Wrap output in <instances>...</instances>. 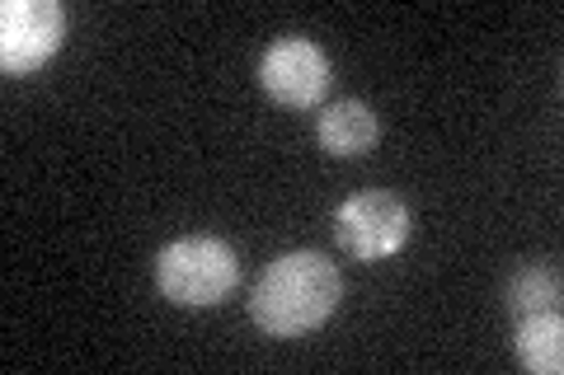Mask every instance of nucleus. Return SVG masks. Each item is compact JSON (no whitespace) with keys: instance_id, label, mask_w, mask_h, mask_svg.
Segmentation results:
<instances>
[{"instance_id":"1","label":"nucleus","mask_w":564,"mask_h":375,"mask_svg":"<svg viewBox=\"0 0 564 375\" xmlns=\"http://www.w3.org/2000/svg\"><path fill=\"white\" fill-rule=\"evenodd\" d=\"M339 267L315 249H296V254H282L259 273V282L250 287V319L269 338H302L321 329L339 310Z\"/></svg>"},{"instance_id":"2","label":"nucleus","mask_w":564,"mask_h":375,"mask_svg":"<svg viewBox=\"0 0 564 375\" xmlns=\"http://www.w3.org/2000/svg\"><path fill=\"white\" fill-rule=\"evenodd\" d=\"M236 282H240V258L217 235H184L155 254V287L174 306L212 310L236 291Z\"/></svg>"},{"instance_id":"3","label":"nucleus","mask_w":564,"mask_h":375,"mask_svg":"<svg viewBox=\"0 0 564 375\" xmlns=\"http://www.w3.org/2000/svg\"><path fill=\"white\" fill-rule=\"evenodd\" d=\"M334 240L358 263H381L410 240V207L395 192H352L334 207Z\"/></svg>"},{"instance_id":"4","label":"nucleus","mask_w":564,"mask_h":375,"mask_svg":"<svg viewBox=\"0 0 564 375\" xmlns=\"http://www.w3.org/2000/svg\"><path fill=\"white\" fill-rule=\"evenodd\" d=\"M66 43V10L57 0H6L0 5V66L29 76Z\"/></svg>"},{"instance_id":"5","label":"nucleus","mask_w":564,"mask_h":375,"mask_svg":"<svg viewBox=\"0 0 564 375\" xmlns=\"http://www.w3.org/2000/svg\"><path fill=\"white\" fill-rule=\"evenodd\" d=\"M329 80V57L311 38H278L259 62V85L288 109H315Z\"/></svg>"},{"instance_id":"6","label":"nucleus","mask_w":564,"mask_h":375,"mask_svg":"<svg viewBox=\"0 0 564 375\" xmlns=\"http://www.w3.org/2000/svg\"><path fill=\"white\" fill-rule=\"evenodd\" d=\"M315 136H321V146L339 159L367 155L377 146V113L367 109L362 99H339V103H329V109H321Z\"/></svg>"},{"instance_id":"7","label":"nucleus","mask_w":564,"mask_h":375,"mask_svg":"<svg viewBox=\"0 0 564 375\" xmlns=\"http://www.w3.org/2000/svg\"><path fill=\"white\" fill-rule=\"evenodd\" d=\"M513 352H518V362H522L527 371H536V375H560V371H564V319H560V310L518 315Z\"/></svg>"},{"instance_id":"8","label":"nucleus","mask_w":564,"mask_h":375,"mask_svg":"<svg viewBox=\"0 0 564 375\" xmlns=\"http://www.w3.org/2000/svg\"><path fill=\"white\" fill-rule=\"evenodd\" d=\"M560 300V273L555 267H522L508 282V310L513 315H536V310H555Z\"/></svg>"}]
</instances>
